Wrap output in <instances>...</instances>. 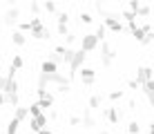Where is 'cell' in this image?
<instances>
[{
    "instance_id": "cell-44",
    "label": "cell",
    "mask_w": 154,
    "mask_h": 134,
    "mask_svg": "<svg viewBox=\"0 0 154 134\" xmlns=\"http://www.w3.org/2000/svg\"><path fill=\"white\" fill-rule=\"evenodd\" d=\"M141 29L145 31V34H150V31H152V25H150V23H145V25H141Z\"/></svg>"
},
{
    "instance_id": "cell-29",
    "label": "cell",
    "mask_w": 154,
    "mask_h": 134,
    "mask_svg": "<svg viewBox=\"0 0 154 134\" xmlns=\"http://www.w3.org/2000/svg\"><path fill=\"white\" fill-rule=\"evenodd\" d=\"M94 34H96V38H98V40H105V36H107V27L100 23V25H98V29L94 31Z\"/></svg>"
},
{
    "instance_id": "cell-14",
    "label": "cell",
    "mask_w": 154,
    "mask_h": 134,
    "mask_svg": "<svg viewBox=\"0 0 154 134\" xmlns=\"http://www.w3.org/2000/svg\"><path fill=\"white\" fill-rule=\"evenodd\" d=\"M11 42H14L16 47H23V45H27V36H25V31H20V29L11 31Z\"/></svg>"
},
{
    "instance_id": "cell-32",
    "label": "cell",
    "mask_w": 154,
    "mask_h": 134,
    "mask_svg": "<svg viewBox=\"0 0 154 134\" xmlns=\"http://www.w3.org/2000/svg\"><path fill=\"white\" fill-rule=\"evenodd\" d=\"M152 42H154V29L150 31V34H145V38L141 40V45H152Z\"/></svg>"
},
{
    "instance_id": "cell-40",
    "label": "cell",
    "mask_w": 154,
    "mask_h": 134,
    "mask_svg": "<svg viewBox=\"0 0 154 134\" xmlns=\"http://www.w3.org/2000/svg\"><path fill=\"white\" fill-rule=\"evenodd\" d=\"M139 0H130V2H127V9H132V11H136V9H139Z\"/></svg>"
},
{
    "instance_id": "cell-17",
    "label": "cell",
    "mask_w": 154,
    "mask_h": 134,
    "mask_svg": "<svg viewBox=\"0 0 154 134\" xmlns=\"http://www.w3.org/2000/svg\"><path fill=\"white\" fill-rule=\"evenodd\" d=\"M5 94H18V80L16 78H7V85L2 89Z\"/></svg>"
},
{
    "instance_id": "cell-2",
    "label": "cell",
    "mask_w": 154,
    "mask_h": 134,
    "mask_svg": "<svg viewBox=\"0 0 154 134\" xmlns=\"http://www.w3.org/2000/svg\"><path fill=\"white\" fill-rule=\"evenodd\" d=\"M116 56H119V54H116V49L109 45V42L103 40V47H100V63H103V67H109V65L116 61Z\"/></svg>"
},
{
    "instance_id": "cell-1",
    "label": "cell",
    "mask_w": 154,
    "mask_h": 134,
    "mask_svg": "<svg viewBox=\"0 0 154 134\" xmlns=\"http://www.w3.org/2000/svg\"><path fill=\"white\" fill-rule=\"evenodd\" d=\"M29 23H31V38H36V40L51 38V29H49V27H45V23H42L40 16H34Z\"/></svg>"
},
{
    "instance_id": "cell-43",
    "label": "cell",
    "mask_w": 154,
    "mask_h": 134,
    "mask_svg": "<svg viewBox=\"0 0 154 134\" xmlns=\"http://www.w3.org/2000/svg\"><path fill=\"white\" fill-rule=\"evenodd\" d=\"M143 94L147 96V101H150V105L154 107V92H143Z\"/></svg>"
},
{
    "instance_id": "cell-5",
    "label": "cell",
    "mask_w": 154,
    "mask_h": 134,
    "mask_svg": "<svg viewBox=\"0 0 154 134\" xmlns=\"http://www.w3.org/2000/svg\"><path fill=\"white\" fill-rule=\"evenodd\" d=\"M78 76H81V83L85 85V87H92V85L96 83V69L83 65L81 69H78Z\"/></svg>"
},
{
    "instance_id": "cell-53",
    "label": "cell",
    "mask_w": 154,
    "mask_h": 134,
    "mask_svg": "<svg viewBox=\"0 0 154 134\" xmlns=\"http://www.w3.org/2000/svg\"><path fill=\"white\" fill-rule=\"evenodd\" d=\"M139 2H141V0H139Z\"/></svg>"
},
{
    "instance_id": "cell-45",
    "label": "cell",
    "mask_w": 154,
    "mask_h": 134,
    "mask_svg": "<svg viewBox=\"0 0 154 134\" xmlns=\"http://www.w3.org/2000/svg\"><path fill=\"white\" fill-rule=\"evenodd\" d=\"M65 40H67V45H72V42L76 40V36H74V34H67V36H65Z\"/></svg>"
},
{
    "instance_id": "cell-30",
    "label": "cell",
    "mask_w": 154,
    "mask_h": 134,
    "mask_svg": "<svg viewBox=\"0 0 154 134\" xmlns=\"http://www.w3.org/2000/svg\"><path fill=\"white\" fill-rule=\"evenodd\" d=\"M47 85H49L47 74H40V76H38V89H47Z\"/></svg>"
},
{
    "instance_id": "cell-18",
    "label": "cell",
    "mask_w": 154,
    "mask_h": 134,
    "mask_svg": "<svg viewBox=\"0 0 154 134\" xmlns=\"http://www.w3.org/2000/svg\"><path fill=\"white\" fill-rule=\"evenodd\" d=\"M103 105V96L100 94H92L89 96V110H96V107Z\"/></svg>"
},
{
    "instance_id": "cell-47",
    "label": "cell",
    "mask_w": 154,
    "mask_h": 134,
    "mask_svg": "<svg viewBox=\"0 0 154 134\" xmlns=\"http://www.w3.org/2000/svg\"><path fill=\"white\" fill-rule=\"evenodd\" d=\"M127 107H130V110H136V101H134V98H132V101H130V103H127Z\"/></svg>"
},
{
    "instance_id": "cell-13",
    "label": "cell",
    "mask_w": 154,
    "mask_h": 134,
    "mask_svg": "<svg viewBox=\"0 0 154 134\" xmlns=\"http://www.w3.org/2000/svg\"><path fill=\"white\" fill-rule=\"evenodd\" d=\"M47 78H49V83H54V85H69V78H67L65 74H60V72L47 74Z\"/></svg>"
},
{
    "instance_id": "cell-8",
    "label": "cell",
    "mask_w": 154,
    "mask_h": 134,
    "mask_svg": "<svg viewBox=\"0 0 154 134\" xmlns=\"http://www.w3.org/2000/svg\"><path fill=\"white\" fill-rule=\"evenodd\" d=\"M47 123H49V116H47V114H40V116H31V121H29V127H31V132H38V130H42V127H47Z\"/></svg>"
},
{
    "instance_id": "cell-12",
    "label": "cell",
    "mask_w": 154,
    "mask_h": 134,
    "mask_svg": "<svg viewBox=\"0 0 154 134\" xmlns=\"http://www.w3.org/2000/svg\"><path fill=\"white\" fill-rule=\"evenodd\" d=\"M54 72H58V63L54 61V58H47V61H42L40 74H54Z\"/></svg>"
},
{
    "instance_id": "cell-28",
    "label": "cell",
    "mask_w": 154,
    "mask_h": 134,
    "mask_svg": "<svg viewBox=\"0 0 154 134\" xmlns=\"http://www.w3.org/2000/svg\"><path fill=\"white\" fill-rule=\"evenodd\" d=\"M121 16H123V20H127V23L139 18V16H136V11H132V9H123V11H121Z\"/></svg>"
},
{
    "instance_id": "cell-36",
    "label": "cell",
    "mask_w": 154,
    "mask_h": 134,
    "mask_svg": "<svg viewBox=\"0 0 154 134\" xmlns=\"http://www.w3.org/2000/svg\"><path fill=\"white\" fill-rule=\"evenodd\" d=\"M56 31H58V36H67V34H69L67 25H58V27H56Z\"/></svg>"
},
{
    "instance_id": "cell-26",
    "label": "cell",
    "mask_w": 154,
    "mask_h": 134,
    "mask_svg": "<svg viewBox=\"0 0 154 134\" xmlns=\"http://www.w3.org/2000/svg\"><path fill=\"white\" fill-rule=\"evenodd\" d=\"M127 132H130V134H141L139 121H130V123H127Z\"/></svg>"
},
{
    "instance_id": "cell-16",
    "label": "cell",
    "mask_w": 154,
    "mask_h": 134,
    "mask_svg": "<svg viewBox=\"0 0 154 134\" xmlns=\"http://www.w3.org/2000/svg\"><path fill=\"white\" fill-rule=\"evenodd\" d=\"M14 116L23 123V121L29 116V110H27V107H23V105H16V107H14Z\"/></svg>"
},
{
    "instance_id": "cell-20",
    "label": "cell",
    "mask_w": 154,
    "mask_h": 134,
    "mask_svg": "<svg viewBox=\"0 0 154 134\" xmlns=\"http://www.w3.org/2000/svg\"><path fill=\"white\" fill-rule=\"evenodd\" d=\"M78 23H81V25H92V23H94V16L87 14V11H81V16H78Z\"/></svg>"
},
{
    "instance_id": "cell-49",
    "label": "cell",
    "mask_w": 154,
    "mask_h": 134,
    "mask_svg": "<svg viewBox=\"0 0 154 134\" xmlns=\"http://www.w3.org/2000/svg\"><path fill=\"white\" fill-rule=\"evenodd\" d=\"M150 134H154V123H150Z\"/></svg>"
},
{
    "instance_id": "cell-7",
    "label": "cell",
    "mask_w": 154,
    "mask_h": 134,
    "mask_svg": "<svg viewBox=\"0 0 154 134\" xmlns=\"http://www.w3.org/2000/svg\"><path fill=\"white\" fill-rule=\"evenodd\" d=\"M36 94H38V103H40L42 110H49V107H54L56 96L51 94V92H47V89H36Z\"/></svg>"
},
{
    "instance_id": "cell-25",
    "label": "cell",
    "mask_w": 154,
    "mask_h": 134,
    "mask_svg": "<svg viewBox=\"0 0 154 134\" xmlns=\"http://www.w3.org/2000/svg\"><path fill=\"white\" fill-rule=\"evenodd\" d=\"M132 38H134L136 42H141L143 38H145V31H143L141 27H134V29H132Z\"/></svg>"
},
{
    "instance_id": "cell-4",
    "label": "cell",
    "mask_w": 154,
    "mask_h": 134,
    "mask_svg": "<svg viewBox=\"0 0 154 134\" xmlns=\"http://www.w3.org/2000/svg\"><path fill=\"white\" fill-rule=\"evenodd\" d=\"M103 25L107 27L109 31H114V34H123V31H125V25L121 23V20H119V16H114V14H105Z\"/></svg>"
},
{
    "instance_id": "cell-19",
    "label": "cell",
    "mask_w": 154,
    "mask_h": 134,
    "mask_svg": "<svg viewBox=\"0 0 154 134\" xmlns=\"http://www.w3.org/2000/svg\"><path fill=\"white\" fill-rule=\"evenodd\" d=\"M150 14H152V7H150V5H139L136 16H141V18H150Z\"/></svg>"
},
{
    "instance_id": "cell-48",
    "label": "cell",
    "mask_w": 154,
    "mask_h": 134,
    "mask_svg": "<svg viewBox=\"0 0 154 134\" xmlns=\"http://www.w3.org/2000/svg\"><path fill=\"white\" fill-rule=\"evenodd\" d=\"M38 134H51L49 127H42V130H38Z\"/></svg>"
},
{
    "instance_id": "cell-38",
    "label": "cell",
    "mask_w": 154,
    "mask_h": 134,
    "mask_svg": "<svg viewBox=\"0 0 154 134\" xmlns=\"http://www.w3.org/2000/svg\"><path fill=\"white\" fill-rule=\"evenodd\" d=\"M127 87H130V89H139L141 85H139V80H136V78H132V80H127Z\"/></svg>"
},
{
    "instance_id": "cell-42",
    "label": "cell",
    "mask_w": 154,
    "mask_h": 134,
    "mask_svg": "<svg viewBox=\"0 0 154 134\" xmlns=\"http://www.w3.org/2000/svg\"><path fill=\"white\" fill-rule=\"evenodd\" d=\"M5 85H7V74H0V92L5 89Z\"/></svg>"
},
{
    "instance_id": "cell-23",
    "label": "cell",
    "mask_w": 154,
    "mask_h": 134,
    "mask_svg": "<svg viewBox=\"0 0 154 134\" xmlns=\"http://www.w3.org/2000/svg\"><path fill=\"white\" fill-rule=\"evenodd\" d=\"M56 20H58V25H69V14L67 11H56Z\"/></svg>"
},
{
    "instance_id": "cell-39",
    "label": "cell",
    "mask_w": 154,
    "mask_h": 134,
    "mask_svg": "<svg viewBox=\"0 0 154 134\" xmlns=\"http://www.w3.org/2000/svg\"><path fill=\"white\" fill-rule=\"evenodd\" d=\"M56 92L58 94H67L69 92V85H56Z\"/></svg>"
},
{
    "instance_id": "cell-11",
    "label": "cell",
    "mask_w": 154,
    "mask_h": 134,
    "mask_svg": "<svg viewBox=\"0 0 154 134\" xmlns=\"http://www.w3.org/2000/svg\"><path fill=\"white\" fill-rule=\"evenodd\" d=\"M103 116H105V119H107L109 123H112V125H116V123L123 119V114H119V110H116V107H105Z\"/></svg>"
},
{
    "instance_id": "cell-24",
    "label": "cell",
    "mask_w": 154,
    "mask_h": 134,
    "mask_svg": "<svg viewBox=\"0 0 154 134\" xmlns=\"http://www.w3.org/2000/svg\"><path fill=\"white\" fill-rule=\"evenodd\" d=\"M42 9H45L47 14H56V0H45V2H42Z\"/></svg>"
},
{
    "instance_id": "cell-27",
    "label": "cell",
    "mask_w": 154,
    "mask_h": 134,
    "mask_svg": "<svg viewBox=\"0 0 154 134\" xmlns=\"http://www.w3.org/2000/svg\"><path fill=\"white\" fill-rule=\"evenodd\" d=\"M23 65H25L23 56H20V54H14V58H11V67H16V69H23Z\"/></svg>"
},
{
    "instance_id": "cell-37",
    "label": "cell",
    "mask_w": 154,
    "mask_h": 134,
    "mask_svg": "<svg viewBox=\"0 0 154 134\" xmlns=\"http://www.w3.org/2000/svg\"><path fill=\"white\" fill-rule=\"evenodd\" d=\"M109 98H112V101H119V98H123V89H114V92L109 94Z\"/></svg>"
},
{
    "instance_id": "cell-46",
    "label": "cell",
    "mask_w": 154,
    "mask_h": 134,
    "mask_svg": "<svg viewBox=\"0 0 154 134\" xmlns=\"http://www.w3.org/2000/svg\"><path fill=\"white\" fill-rule=\"evenodd\" d=\"M7 105V96H5V92H0V107Z\"/></svg>"
},
{
    "instance_id": "cell-21",
    "label": "cell",
    "mask_w": 154,
    "mask_h": 134,
    "mask_svg": "<svg viewBox=\"0 0 154 134\" xmlns=\"http://www.w3.org/2000/svg\"><path fill=\"white\" fill-rule=\"evenodd\" d=\"M27 110H29V116H40V114H42V107H40L38 101H36V103H31Z\"/></svg>"
},
{
    "instance_id": "cell-15",
    "label": "cell",
    "mask_w": 154,
    "mask_h": 134,
    "mask_svg": "<svg viewBox=\"0 0 154 134\" xmlns=\"http://www.w3.org/2000/svg\"><path fill=\"white\" fill-rule=\"evenodd\" d=\"M81 125H85V127H94L96 125V121H94V116H92V110H85V114L81 116Z\"/></svg>"
},
{
    "instance_id": "cell-3",
    "label": "cell",
    "mask_w": 154,
    "mask_h": 134,
    "mask_svg": "<svg viewBox=\"0 0 154 134\" xmlns=\"http://www.w3.org/2000/svg\"><path fill=\"white\" fill-rule=\"evenodd\" d=\"M85 58H87V51H83V49L74 51V56L69 61V76H76V74H78V69L85 65Z\"/></svg>"
},
{
    "instance_id": "cell-51",
    "label": "cell",
    "mask_w": 154,
    "mask_h": 134,
    "mask_svg": "<svg viewBox=\"0 0 154 134\" xmlns=\"http://www.w3.org/2000/svg\"><path fill=\"white\" fill-rule=\"evenodd\" d=\"M9 2H20V0H9Z\"/></svg>"
},
{
    "instance_id": "cell-10",
    "label": "cell",
    "mask_w": 154,
    "mask_h": 134,
    "mask_svg": "<svg viewBox=\"0 0 154 134\" xmlns=\"http://www.w3.org/2000/svg\"><path fill=\"white\" fill-rule=\"evenodd\" d=\"M18 18H20V11L11 7V9H7V11H5V16H2V23L7 25V27H11V25L18 23Z\"/></svg>"
},
{
    "instance_id": "cell-50",
    "label": "cell",
    "mask_w": 154,
    "mask_h": 134,
    "mask_svg": "<svg viewBox=\"0 0 154 134\" xmlns=\"http://www.w3.org/2000/svg\"><path fill=\"white\" fill-rule=\"evenodd\" d=\"M98 134H112V132H107V130H103V132H98Z\"/></svg>"
},
{
    "instance_id": "cell-31",
    "label": "cell",
    "mask_w": 154,
    "mask_h": 134,
    "mask_svg": "<svg viewBox=\"0 0 154 134\" xmlns=\"http://www.w3.org/2000/svg\"><path fill=\"white\" fill-rule=\"evenodd\" d=\"M7 96V105H20V98H18V94H5Z\"/></svg>"
},
{
    "instance_id": "cell-6",
    "label": "cell",
    "mask_w": 154,
    "mask_h": 134,
    "mask_svg": "<svg viewBox=\"0 0 154 134\" xmlns=\"http://www.w3.org/2000/svg\"><path fill=\"white\" fill-rule=\"evenodd\" d=\"M98 42H100V40L96 38V34H85L83 38H81V49L87 51V54H89V51H96V49H98Z\"/></svg>"
},
{
    "instance_id": "cell-34",
    "label": "cell",
    "mask_w": 154,
    "mask_h": 134,
    "mask_svg": "<svg viewBox=\"0 0 154 134\" xmlns=\"http://www.w3.org/2000/svg\"><path fill=\"white\" fill-rule=\"evenodd\" d=\"M141 87H143V92H154V78H150L147 83H143Z\"/></svg>"
},
{
    "instance_id": "cell-41",
    "label": "cell",
    "mask_w": 154,
    "mask_h": 134,
    "mask_svg": "<svg viewBox=\"0 0 154 134\" xmlns=\"http://www.w3.org/2000/svg\"><path fill=\"white\" fill-rule=\"evenodd\" d=\"M69 125L78 127V125H81V116H69Z\"/></svg>"
},
{
    "instance_id": "cell-35",
    "label": "cell",
    "mask_w": 154,
    "mask_h": 134,
    "mask_svg": "<svg viewBox=\"0 0 154 134\" xmlns=\"http://www.w3.org/2000/svg\"><path fill=\"white\" fill-rule=\"evenodd\" d=\"M18 29H20V31H31V23H29V20H25V23H18Z\"/></svg>"
},
{
    "instance_id": "cell-22",
    "label": "cell",
    "mask_w": 154,
    "mask_h": 134,
    "mask_svg": "<svg viewBox=\"0 0 154 134\" xmlns=\"http://www.w3.org/2000/svg\"><path fill=\"white\" fill-rule=\"evenodd\" d=\"M18 125H20V121L14 116V119L9 121V125H7V134H18Z\"/></svg>"
},
{
    "instance_id": "cell-9",
    "label": "cell",
    "mask_w": 154,
    "mask_h": 134,
    "mask_svg": "<svg viewBox=\"0 0 154 134\" xmlns=\"http://www.w3.org/2000/svg\"><path fill=\"white\" fill-rule=\"evenodd\" d=\"M150 78H154V69L152 67H139L136 69V80H139V85L147 83Z\"/></svg>"
},
{
    "instance_id": "cell-52",
    "label": "cell",
    "mask_w": 154,
    "mask_h": 134,
    "mask_svg": "<svg viewBox=\"0 0 154 134\" xmlns=\"http://www.w3.org/2000/svg\"><path fill=\"white\" fill-rule=\"evenodd\" d=\"M89 2H96V0H89Z\"/></svg>"
},
{
    "instance_id": "cell-33",
    "label": "cell",
    "mask_w": 154,
    "mask_h": 134,
    "mask_svg": "<svg viewBox=\"0 0 154 134\" xmlns=\"http://www.w3.org/2000/svg\"><path fill=\"white\" fill-rule=\"evenodd\" d=\"M31 14H34V16H38L40 14V2H38V0H31Z\"/></svg>"
}]
</instances>
